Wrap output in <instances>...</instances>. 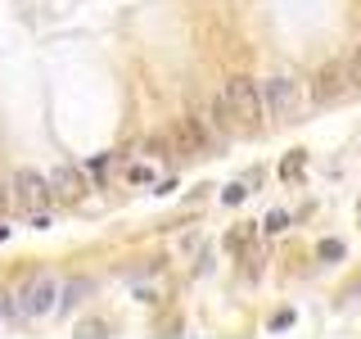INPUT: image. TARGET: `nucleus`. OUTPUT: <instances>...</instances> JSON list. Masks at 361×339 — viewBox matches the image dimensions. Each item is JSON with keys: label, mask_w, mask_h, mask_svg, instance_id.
<instances>
[{"label": "nucleus", "mask_w": 361, "mask_h": 339, "mask_svg": "<svg viewBox=\"0 0 361 339\" xmlns=\"http://www.w3.org/2000/svg\"><path fill=\"white\" fill-rule=\"evenodd\" d=\"M221 95H226V105L235 113V127L248 131V136L262 131V90H257L253 77H231Z\"/></svg>", "instance_id": "nucleus-1"}, {"label": "nucleus", "mask_w": 361, "mask_h": 339, "mask_svg": "<svg viewBox=\"0 0 361 339\" xmlns=\"http://www.w3.org/2000/svg\"><path fill=\"white\" fill-rule=\"evenodd\" d=\"M14 199L23 203L27 213H45L50 208V181H45L41 172H32V167H23V172L14 177Z\"/></svg>", "instance_id": "nucleus-2"}, {"label": "nucleus", "mask_w": 361, "mask_h": 339, "mask_svg": "<svg viewBox=\"0 0 361 339\" xmlns=\"http://www.w3.org/2000/svg\"><path fill=\"white\" fill-rule=\"evenodd\" d=\"M348 82H353V77H348V59H330L312 77V100L316 105H330V100H338L348 90Z\"/></svg>", "instance_id": "nucleus-3"}, {"label": "nucleus", "mask_w": 361, "mask_h": 339, "mask_svg": "<svg viewBox=\"0 0 361 339\" xmlns=\"http://www.w3.org/2000/svg\"><path fill=\"white\" fill-rule=\"evenodd\" d=\"M262 105L271 109V118L289 122L293 113H298V86H293L289 77H271V82L262 86Z\"/></svg>", "instance_id": "nucleus-4"}, {"label": "nucleus", "mask_w": 361, "mask_h": 339, "mask_svg": "<svg viewBox=\"0 0 361 339\" xmlns=\"http://www.w3.org/2000/svg\"><path fill=\"white\" fill-rule=\"evenodd\" d=\"M54 299H59V285H54V276H37L27 290L18 294V312L23 316H45L54 308Z\"/></svg>", "instance_id": "nucleus-5"}, {"label": "nucleus", "mask_w": 361, "mask_h": 339, "mask_svg": "<svg viewBox=\"0 0 361 339\" xmlns=\"http://www.w3.org/2000/svg\"><path fill=\"white\" fill-rule=\"evenodd\" d=\"M172 141H176V154L180 158H199L208 150V131H203V118H180L172 127Z\"/></svg>", "instance_id": "nucleus-6"}, {"label": "nucleus", "mask_w": 361, "mask_h": 339, "mask_svg": "<svg viewBox=\"0 0 361 339\" xmlns=\"http://www.w3.org/2000/svg\"><path fill=\"white\" fill-rule=\"evenodd\" d=\"M50 195L63 199V203H77V199L86 195V177L77 172L73 163H59V167H54V177H50Z\"/></svg>", "instance_id": "nucleus-7"}, {"label": "nucleus", "mask_w": 361, "mask_h": 339, "mask_svg": "<svg viewBox=\"0 0 361 339\" xmlns=\"http://www.w3.org/2000/svg\"><path fill=\"white\" fill-rule=\"evenodd\" d=\"M302 167H307V150H289L285 163H280V177H285V181H298Z\"/></svg>", "instance_id": "nucleus-8"}, {"label": "nucleus", "mask_w": 361, "mask_h": 339, "mask_svg": "<svg viewBox=\"0 0 361 339\" xmlns=\"http://www.w3.org/2000/svg\"><path fill=\"white\" fill-rule=\"evenodd\" d=\"M82 294H90V280H73V285L63 290V299H59V312L77 308V299H82Z\"/></svg>", "instance_id": "nucleus-9"}, {"label": "nucleus", "mask_w": 361, "mask_h": 339, "mask_svg": "<svg viewBox=\"0 0 361 339\" xmlns=\"http://www.w3.org/2000/svg\"><path fill=\"white\" fill-rule=\"evenodd\" d=\"M262 231H267V235H280V231H289V213H280V208H276V213H267Z\"/></svg>", "instance_id": "nucleus-10"}, {"label": "nucleus", "mask_w": 361, "mask_h": 339, "mask_svg": "<svg viewBox=\"0 0 361 339\" xmlns=\"http://www.w3.org/2000/svg\"><path fill=\"white\" fill-rule=\"evenodd\" d=\"M248 240H253V226H240V231L226 235V249H235V254H240V249H248Z\"/></svg>", "instance_id": "nucleus-11"}, {"label": "nucleus", "mask_w": 361, "mask_h": 339, "mask_svg": "<svg viewBox=\"0 0 361 339\" xmlns=\"http://www.w3.org/2000/svg\"><path fill=\"white\" fill-rule=\"evenodd\" d=\"M248 186H253V177H244V181H235V186H226L221 199H226V203H240V199L248 195Z\"/></svg>", "instance_id": "nucleus-12"}, {"label": "nucleus", "mask_w": 361, "mask_h": 339, "mask_svg": "<svg viewBox=\"0 0 361 339\" xmlns=\"http://www.w3.org/2000/svg\"><path fill=\"white\" fill-rule=\"evenodd\" d=\"M316 254H321L325 263H334V258H343V244H338V240H321V249H316Z\"/></svg>", "instance_id": "nucleus-13"}, {"label": "nucleus", "mask_w": 361, "mask_h": 339, "mask_svg": "<svg viewBox=\"0 0 361 339\" xmlns=\"http://www.w3.org/2000/svg\"><path fill=\"white\" fill-rule=\"evenodd\" d=\"M104 331H109L104 321H82V326H77V335H82V339H99Z\"/></svg>", "instance_id": "nucleus-14"}, {"label": "nucleus", "mask_w": 361, "mask_h": 339, "mask_svg": "<svg viewBox=\"0 0 361 339\" xmlns=\"http://www.w3.org/2000/svg\"><path fill=\"white\" fill-rule=\"evenodd\" d=\"M348 77H353V86L361 90V50L353 54V59H348Z\"/></svg>", "instance_id": "nucleus-15"}, {"label": "nucleus", "mask_w": 361, "mask_h": 339, "mask_svg": "<svg viewBox=\"0 0 361 339\" xmlns=\"http://www.w3.org/2000/svg\"><path fill=\"white\" fill-rule=\"evenodd\" d=\"M5 199H9V190H5V186H0V208H5Z\"/></svg>", "instance_id": "nucleus-16"}, {"label": "nucleus", "mask_w": 361, "mask_h": 339, "mask_svg": "<svg viewBox=\"0 0 361 339\" xmlns=\"http://www.w3.org/2000/svg\"><path fill=\"white\" fill-rule=\"evenodd\" d=\"M357 218H361V208H357Z\"/></svg>", "instance_id": "nucleus-17"}]
</instances>
